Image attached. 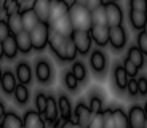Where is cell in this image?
<instances>
[{
	"instance_id": "39",
	"label": "cell",
	"mask_w": 147,
	"mask_h": 128,
	"mask_svg": "<svg viewBox=\"0 0 147 128\" xmlns=\"http://www.w3.org/2000/svg\"><path fill=\"white\" fill-rule=\"evenodd\" d=\"M104 128H115V122H114V109H106L104 110Z\"/></svg>"
},
{
	"instance_id": "55",
	"label": "cell",
	"mask_w": 147,
	"mask_h": 128,
	"mask_svg": "<svg viewBox=\"0 0 147 128\" xmlns=\"http://www.w3.org/2000/svg\"><path fill=\"white\" fill-rule=\"evenodd\" d=\"M2 2H3V0H0V5H2Z\"/></svg>"
},
{
	"instance_id": "49",
	"label": "cell",
	"mask_w": 147,
	"mask_h": 128,
	"mask_svg": "<svg viewBox=\"0 0 147 128\" xmlns=\"http://www.w3.org/2000/svg\"><path fill=\"white\" fill-rule=\"evenodd\" d=\"M5 56V53H3V42H0V59Z\"/></svg>"
},
{
	"instance_id": "25",
	"label": "cell",
	"mask_w": 147,
	"mask_h": 128,
	"mask_svg": "<svg viewBox=\"0 0 147 128\" xmlns=\"http://www.w3.org/2000/svg\"><path fill=\"white\" fill-rule=\"evenodd\" d=\"M58 106H59V115L64 119V122L70 120V117H72V104H70L69 98H67L66 95L59 96Z\"/></svg>"
},
{
	"instance_id": "18",
	"label": "cell",
	"mask_w": 147,
	"mask_h": 128,
	"mask_svg": "<svg viewBox=\"0 0 147 128\" xmlns=\"http://www.w3.org/2000/svg\"><path fill=\"white\" fill-rule=\"evenodd\" d=\"M16 79L19 80V83L27 85L32 80V69L26 61H19L16 66Z\"/></svg>"
},
{
	"instance_id": "26",
	"label": "cell",
	"mask_w": 147,
	"mask_h": 128,
	"mask_svg": "<svg viewBox=\"0 0 147 128\" xmlns=\"http://www.w3.org/2000/svg\"><path fill=\"white\" fill-rule=\"evenodd\" d=\"M3 53H5V56H7L8 59H13L19 53L18 42H16V37L15 35H10L7 40L3 42Z\"/></svg>"
},
{
	"instance_id": "13",
	"label": "cell",
	"mask_w": 147,
	"mask_h": 128,
	"mask_svg": "<svg viewBox=\"0 0 147 128\" xmlns=\"http://www.w3.org/2000/svg\"><path fill=\"white\" fill-rule=\"evenodd\" d=\"M90 64H91V69L94 70L96 74H102L107 67V59H106V55L104 51L101 50H93L91 56H90Z\"/></svg>"
},
{
	"instance_id": "3",
	"label": "cell",
	"mask_w": 147,
	"mask_h": 128,
	"mask_svg": "<svg viewBox=\"0 0 147 128\" xmlns=\"http://www.w3.org/2000/svg\"><path fill=\"white\" fill-rule=\"evenodd\" d=\"M70 39L74 40L75 47H77L80 55H88L91 51V34L90 30H74V34L70 35Z\"/></svg>"
},
{
	"instance_id": "8",
	"label": "cell",
	"mask_w": 147,
	"mask_h": 128,
	"mask_svg": "<svg viewBox=\"0 0 147 128\" xmlns=\"http://www.w3.org/2000/svg\"><path fill=\"white\" fill-rule=\"evenodd\" d=\"M91 39L98 47H106L110 39V27L109 26H93L90 29Z\"/></svg>"
},
{
	"instance_id": "24",
	"label": "cell",
	"mask_w": 147,
	"mask_h": 128,
	"mask_svg": "<svg viewBox=\"0 0 147 128\" xmlns=\"http://www.w3.org/2000/svg\"><path fill=\"white\" fill-rule=\"evenodd\" d=\"M114 80H115V85H117L120 90H126L128 82H129V77H128V74L125 72V69H123L121 64L115 66V69H114Z\"/></svg>"
},
{
	"instance_id": "41",
	"label": "cell",
	"mask_w": 147,
	"mask_h": 128,
	"mask_svg": "<svg viewBox=\"0 0 147 128\" xmlns=\"http://www.w3.org/2000/svg\"><path fill=\"white\" fill-rule=\"evenodd\" d=\"M10 35L11 32H10V27H8V22L0 19V42H5Z\"/></svg>"
},
{
	"instance_id": "28",
	"label": "cell",
	"mask_w": 147,
	"mask_h": 128,
	"mask_svg": "<svg viewBox=\"0 0 147 128\" xmlns=\"http://www.w3.org/2000/svg\"><path fill=\"white\" fill-rule=\"evenodd\" d=\"M126 58H128L131 62H134V64H136V66L139 67V69L144 66V53L136 47V45L129 47V50H128V56H126Z\"/></svg>"
},
{
	"instance_id": "12",
	"label": "cell",
	"mask_w": 147,
	"mask_h": 128,
	"mask_svg": "<svg viewBox=\"0 0 147 128\" xmlns=\"http://www.w3.org/2000/svg\"><path fill=\"white\" fill-rule=\"evenodd\" d=\"M50 27L55 29L56 32H59L61 35H64V37H70L74 34V30H75V29H74V26H72V21H70V16L69 15L59 18L58 21H55V22H51Z\"/></svg>"
},
{
	"instance_id": "56",
	"label": "cell",
	"mask_w": 147,
	"mask_h": 128,
	"mask_svg": "<svg viewBox=\"0 0 147 128\" xmlns=\"http://www.w3.org/2000/svg\"><path fill=\"white\" fill-rule=\"evenodd\" d=\"M21 2H24V0H21Z\"/></svg>"
},
{
	"instance_id": "17",
	"label": "cell",
	"mask_w": 147,
	"mask_h": 128,
	"mask_svg": "<svg viewBox=\"0 0 147 128\" xmlns=\"http://www.w3.org/2000/svg\"><path fill=\"white\" fill-rule=\"evenodd\" d=\"M59 117V106H58V101H56L53 96H48V101H47V109H45V114H43V119L47 122H55L58 120Z\"/></svg>"
},
{
	"instance_id": "53",
	"label": "cell",
	"mask_w": 147,
	"mask_h": 128,
	"mask_svg": "<svg viewBox=\"0 0 147 128\" xmlns=\"http://www.w3.org/2000/svg\"><path fill=\"white\" fill-rule=\"evenodd\" d=\"M142 128H147V120H146V123H144V127Z\"/></svg>"
},
{
	"instance_id": "20",
	"label": "cell",
	"mask_w": 147,
	"mask_h": 128,
	"mask_svg": "<svg viewBox=\"0 0 147 128\" xmlns=\"http://www.w3.org/2000/svg\"><path fill=\"white\" fill-rule=\"evenodd\" d=\"M129 22L134 30H144V26L147 24V13L129 10Z\"/></svg>"
},
{
	"instance_id": "52",
	"label": "cell",
	"mask_w": 147,
	"mask_h": 128,
	"mask_svg": "<svg viewBox=\"0 0 147 128\" xmlns=\"http://www.w3.org/2000/svg\"><path fill=\"white\" fill-rule=\"evenodd\" d=\"M144 32H146V34H147V24H146V26H144Z\"/></svg>"
},
{
	"instance_id": "48",
	"label": "cell",
	"mask_w": 147,
	"mask_h": 128,
	"mask_svg": "<svg viewBox=\"0 0 147 128\" xmlns=\"http://www.w3.org/2000/svg\"><path fill=\"white\" fill-rule=\"evenodd\" d=\"M86 2H88V0H74L72 3H78V5H85V7H86Z\"/></svg>"
},
{
	"instance_id": "10",
	"label": "cell",
	"mask_w": 147,
	"mask_h": 128,
	"mask_svg": "<svg viewBox=\"0 0 147 128\" xmlns=\"http://www.w3.org/2000/svg\"><path fill=\"white\" fill-rule=\"evenodd\" d=\"M128 120L131 128H142L147 120V115L144 112V107L141 106H131L128 110Z\"/></svg>"
},
{
	"instance_id": "35",
	"label": "cell",
	"mask_w": 147,
	"mask_h": 128,
	"mask_svg": "<svg viewBox=\"0 0 147 128\" xmlns=\"http://www.w3.org/2000/svg\"><path fill=\"white\" fill-rule=\"evenodd\" d=\"M64 83H66L67 90H70V91H77L80 82H78L77 77L72 74V70H69V72H66V75H64Z\"/></svg>"
},
{
	"instance_id": "4",
	"label": "cell",
	"mask_w": 147,
	"mask_h": 128,
	"mask_svg": "<svg viewBox=\"0 0 147 128\" xmlns=\"http://www.w3.org/2000/svg\"><path fill=\"white\" fill-rule=\"evenodd\" d=\"M66 40L67 37L61 35L59 32H56L55 29L50 27V34H48V45L51 47L53 53L58 56L61 61H64V50H66Z\"/></svg>"
},
{
	"instance_id": "47",
	"label": "cell",
	"mask_w": 147,
	"mask_h": 128,
	"mask_svg": "<svg viewBox=\"0 0 147 128\" xmlns=\"http://www.w3.org/2000/svg\"><path fill=\"white\" fill-rule=\"evenodd\" d=\"M5 115H7V112H5V106H3V102L0 101V122L3 120Z\"/></svg>"
},
{
	"instance_id": "43",
	"label": "cell",
	"mask_w": 147,
	"mask_h": 128,
	"mask_svg": "<svg viewBox=\"0 0 147 128\" xmlns=\"http://www.w3.org/2000/svg\"><path fill=\"white\" fill-rule=\"evenodd\" d=\"M126 91H128L129 96H138L139 95V88H138V79H129L128 87H126Z\"/></svg>"
},
{
	"instance_id": "54",
	"label": "cell",
	"mask_w": 147,
	"mask_h": 128,
	"mask_svg": "<svg viewBox=\"0 0 147 128\" xmlns=\"http://www.w3.org/2000/svg\"><path fill=\"white\" fill-rule=\"evenodd\" d=\"M107 2H115V0H107Z\"/></svg>"
},
{
	"instance_id": "16",
	"label": "cell",
	"mask_w": 147,
	"mask_h": 128,
	"mask_svg": "<svg viewBox=\"0 0 147 128\" xmlns=\"http://www.w3.org/2000/svg\"><path fill=\"white\" fill-rule=\"evenodd\" d=\"M35 75H37V79H38V82H42V83L50 82V79H51V67H50V62H48L47 59L37 61V64H35Z\"/></svg>"
},
{
	"instance_id": "7",
	"label": "cell",
	"mask_w": 147,
	"mask_h": 128,
	"mask_svg": "<svg viewBox=\"0 0 147 128\" xmlns=\"http://www.w3.org/2000/svg\"><path fill=\"white\" fill-rule=\"evenodd\" d=\"M74 115H75V122H77L82 128L88 127L90 122L93 120V117H94V114L91 112V109H90L85 102H78L77 106H75V109H74Z\"/></svg>"
},
{
	"instance_id": "5",
	"label": "cell",
	"mask_w": 147,
	"mask_h": 128,
	"mask_svg": "<svg viewBox=\"0 0 147 128\" xmlns=\"http://www.w3.org/2000/svg\"><path fill=\"white\" fill-rule=\"evenodd\" d=\"M106 15H107V26L109 27H117L123 22V11L117 2H106Z\"/></svg>"
},
{
	"instance_id": "11",
	"label": "cell",
	"mask_w": 147,
	"mask_h": 128,
	"mask_svg": "<svg viewBox=\"0 0 147 128\" xmlns=\"http://www.w3.org/2000/svg\"><path fill=\"white\" fill-rule=\"evenodd\" d=\"M21 16H22V26H24V30H26V32H32L37 26L42 22L32 7L24 8V10L21 11Z\"/></svg>"
},
{
	"instance_id": "46",
	"label": "cell",
	"mask_w": 147,
	"mask_h": 128,
	"mask_svg": "<svg viewBox=\"0 0 147 128\" xmlns=\"http://www.w3.org/2000/svg\"><path fill=\"white\" fill-rule=\"evenodd\" d=\"M61 128H82V127L77 123V122L67 120V122H64V123H63V127H61Z\"/></svg>"
},
{
	"instance_id": "19",
	"label": "cell",
	"mask_w": 147,
	"mask_h": 128,
	"mask_svg": "<svg viewBox=\"0 0 147 128\" xmlns=\"http://www.w3.org/2000/svg\"><path fill=\"white\" fill-rule=\"evenodd\" d=\"M18 79H16V75L11 70H5L3 72V77H2V83H0V87H2V90H3L7 95H10V93H15L16 87H18Z\"/></svg>"
},
{
	"instance_id": "27",
	"label": "cell",
	"mask_w": 147,
	"mask_h": 128,
	"mask_svg": "<svg viewBox=\"0 0 147 128\" xmlns=\"http://www.w3.org/2000/svg\"><path fill=\"white\" fill-rule=\"evenodd\" d=\"M114 122H115V128H131L128 120V114H125V110L120 109V107L114 109Z\"/></svg>"
},
{
	"instance_id": "23",
	"label": "cell",
	"mask_w": 147,
	"mask_h": 128,
	"mask_svg": "<svg viewBox=\"0 0 147 128\" xmlns=\"http://www.w3.org/2000/svg\"><path fill=\"white\" fill-rule=\"evenodd\" d=\"M7 18H8L7 22H8V27H10L11 35H18L19 32H22V30H24L21 13H15V15H10V16H7Z\"/></svg>"
},
{
	"instance_id": "50",
	"label": "cell",
	"mask_w": 147,
	"mask_h": 128,
	"mask_svg": "<svg viewBox=\"0 0 147 128\" xmlns=\"http://www.w3.org/2000/svg\"><path fill=\"white\" fill-rule=\"evenodd\" d=\"M144 112H146V115H147V101L144 102Z\"/></svg>"
},
{
	"instance_id": "40",
	"label": "cell",
	"mask_w": 147,
	"mask_h": 128,
	"mask_svg": "<svg viewBox=\"0 0 147 128\" xmlns=\"http://www.w3.org/2000/svg\"><path fill=\"white\" fill-rule=\"evenodd\" d=\"M136 40H138V48L142 51L144 55H147V34L144 32V30H141V32L138 34Z\"/></svg>"
},
{
	"instance_id": "6",
	"label": "cell",
	"mask_w": 147,
	"mask_h": 128,
	"mask_svg": "<svg viewBox=\"0 0 147 128\" xmlns=\"http://www.w3.org/2000/svg\"><path fill=\"white\" fill-rule=\"evenodd\" d=\"M70 5L67 3L66 0H51L50 2V24L55 21H58L59 18L69 15Z\"/></svg>"
},
{
	"instance_id": "1",
	"label": "cell",
	"mask_w": 147,
	"mask_h": 128,
	"mask_svg": "<svg viewBox=\"0 0 147 128\" xmlns=\"http://www.w3.org/2000/svg\"><path fill=\"white\" fill-rule=\"evenodd\" d=\"M69 16H70V21H72V26L75 30H90L93 27L91 11L85 5L70 3Z\"/></svg>"
},
{
	"instance_id": "2",
	"label": "cell",
	"mask_w": 147,
	"mask_h": 128,
	"mask_svg": "<svg viewBox=\"0 0 147 128\" xmlns=\"http://www.w3.org/2000/svg\"><path fill=\"white\" fill-rule=\"evenodd\" d=\"M48 34H50V24H48V22H40V24L30 32V39H32L34 50L40 51V50H43V48L47 47Z\"/></svg>"
},
{
	"instance_id": "34",
	"label": "cell",
	"mask_w": 147,
	"mask_h": 128,
	"mask_svg": "<svg viewBox=\"0 0 147 128\" xmlns=\"http://www.w3.org/2000/svg\"><path fill=\"white\" fill-rule=\"evenodd\" d=\"M88 107L91 109V112L94 114H101V112H104L102 110V98H101L99 95H91V98H90V104H88Z\"/></svg>"
},
{
	"instance_id": "30",
	"label": "cell",
	"mask_w": 147,
	"mask_h": 128,
	"mask_svg": "<svg viewBox=\"0 0 147 128\" xmlns=\"http://www.w3.org/2000/svg\"><path fill=\"white\" fill-rule=\"evenodd\" d=\"M2 10L5 11V15H15V13H21V2L19 0H3L2 2Z\"/></svg>"
},
{
	"instance_id": "38",
	"label": "cell",
	"mask_w": 147,
	"mask_h": 128,
	"mask_svg": "<svg viewBox=\"0 0 147 128\" xmlns=\"http://www.w3.org/2000/svg\"><path fill=\"white\" fill-rule=\"evenodd\" d=\"M129 10L147 13V0H129Z\"/></svg>"
},
{
	"instance_id": "22",
	"label": "cell",
	"mask_w": 147,
	"mask_h": 128,
	"mask_svg": "<svg viewBox=\"0 0 147 128\" xmlns=\"http://www.w3.org/2000/svg\"><path fill=\"white\" fill-rule=\"evenodd\" d=\"M2 128H24V122L16 112H8L0 122Z\"/></svg>"
},
{
	"instance_id": "45",
	"label": "cell",
	"mask_w": 147,
	"mask_h": 128,
	"mask_svg": "<svg viewBox=\"0 0 147 128\" xmlns=\"http://www.w3.org/2000/svg\"><path fill=\"white\" fill-rule=\"evenodd\" d=\"M104 5V0H88L86 2V8H88L90 11H94L96 8H99Z\"/></svg>"
},
{
	"instance_id": "57",
	"label": "cell",
	"mask_w": 147,
	"mask_h": 128,
	"mask_svg": "<svg viewBox=\"0 0 147 128\" xmlns=\"http://www.w3.org/2000/svg\"><path fill=\"white\" fill-rule=\"evenodd\" d=\"M0 128H2V127H0Z\"/></svg>"
},
{
	"instance_id": "33",
	"label": "cell",
	"mask_w": 147,
	"mask_h": 128,
	"mask_svg": "<svg viewBox=\"0 0 147 128\" xmlns=\"http://www.w3.org/2000/svg\"><path fill=\"white\" fill-rule=\"evenodd\" d=\"M72 74L77 77L78 82H85L86 80V67L82 61H75L72 64Z\"/></svg>"
},
{
	"instance_id": "9",
	"label": "cell",
	"mask_w": 147,
	"mask_h": 128,
	"mask_svg": "<svg viewBox=\"0 0 147 128\" xmlns=\"http://www.w3.org/2000/svg\"><path fill=\"white\" fill-rule=\"evenodd\" d=\"M109 43L112 45L114 50H121L126 45V30L123 26H117V27H110V39Z\"/></svg>"
},
{
	"instance_id": "36",
	"label": "cell",
	"mask_w": 147,
	"mask_h": 128,
	"mask_svg": "<svg viewBox=\"0 0 147 128\" xmlns=\"http://www.w3.org/2000/svg\"><path fill=\"white\" fill-rule=\"evenodd\" d=\"M121 66H123V69H125V72H126V74H128L129 79H134V77L138 75V72H139V67H138L136 64H134V62L129 61L128 58L123 59V64H121Z\"/></svg>"
},
{
	"instance_id": "37",
	"label": "cell",
	"mask_w": 147,
	"mask_h": 128,
	"mask_svg": "<svg viewBox=\"0 0 147 128\" xmlns=\"http://www.w3.org/2000/svg\"><path fill=\"white\" fill-rule=\"evenodd\" d=\"M47 101H48V96L47 95H43V93H37V96H35L37 112L45 114V109H47Z\"/></svg>"
},
{
	"instance_id": "21",
	"label": "cell",
	"mask_w": 147,
	"mask_h": 128,
	"mask_svg": "<svg viewBox=\"0 0 147 128\" xmlns=\"http://www.w3.org/2000/svg\"><path fill=\"white\" fill-rule=\"evenodd\" d=\"M16 37V42H18V48L21 53H24V55H27V53H30V50H32V39H30V32H26V30H22V32H19Z\"/></svg>"
},
{
	"instance_id": "15",
	"label": "cell",
	"mask_w": 147,
	"mask_h": 128,
	"mask_svg": "<svg viewBox=\"0 0 147 128\" xmlns=\"http://www.w3.org/2000/svg\"><path fill=\"white\" fill-rule=\"evenodd\" d=\"M50 2L51 0H34V3H32L34 11L37 13V16L40 18L42 22L50 21Z\"/></svg>"
},
{
	"instance_id": "31",
	"label": "cell",
	"mask_w": 147,
	"mask_h": 128,
	"mask_svg": "<svg viewBox=\"0 0 147 128\" xmlns=\"http://www.w3.org/2000/svg\"><path fill=\"white\" fill-rule=\"evenodd\" d=\"M77 53H78V50H77V47H75V43H74V40L70 37H67L66 50H64V61H74L75 56H77Z\"/></svg>"
},
{
	"instance_id": "42",
	"label": "cell",
	"mask_w": 147,
	"mask_h": 128,
	"mask_svg": "<svg viewBox=\"0 0 147 128\" xmlns=\"http://www.w3.org/2000/svg\"><path fill=\"white\" fill-rule=\"evenodd\" d=\"M86 128H104V114H96Z\"/></svg>"
},
{
	"instance_id": "14",
	"label": "cell",
	"mask_w": 147,
	"mask_h": 128,
	"mask_svg": "<svg viewBox=\"0 0 147 128\" xmlns=\"http://www.w3.org/2000/svg\"><path fill=\"white\" fill-rule=\"evenodd\" d=\"M24 128H45V119L37 110H27L22 117Z\"/></svg>"
},
{
	"instance_id": "32",
	"label": "cell",
	"mask_w": 147,
	"mask_h": 128,
	"mask_svg": "<svg viewBox=\"0 0 147 128\" xmlns=\"http://www.w3.org/2000/svg\"><path fill=\"white\" fill-rule=\"evenodd\" d=\"M15 98H16V101H18V104H26V102L29 101V90H27L26 85L19 83L18 87H16Z\"/></svg>"
},
{
	"instance_id": "51",
	"label": "cell",
	"mask_w": 147,
	"mask_h": 128,
	"mask_svg": "<svg viewBox=\"0 0 147 128\" xmlns=\"http://www.w3.org/2000/svg\"><path fill=\"white\" fill-rule=\"evenodd\" d=\"M2 77H3V72H2V69H0V83H2Z\"/></svg>"
},
{
	"instance_id": "44",
	"label": "cell",
	"mask_w": 147,
	"mask_h": 128,
	"mask_svg": "<svg viewBox=\"0 0 147 128\" xmlns=\"http://www.w3.org/2000/svg\"><path fill=\"white\" fill-rule=\"evenodd\" d=\"M138 88H139L141 96H147V77L146 75L138 77Z\"/></svg>"
},
{
	"instance_id": "29",
	"label": "cell",
	"mask_w": 147,
	"mask_h": 128,
	"mask_svg": "<svg viewBox=\"0 0 147 128\" xmlns=\"http://www.w3.org/2000/svg\"><path fill=\"white\" fill-rule=\"evenodd\" d=\"M91 21L93 26H107V15H106V7H99L94 11H91Z\"/></svg>"
}]
</instances>
